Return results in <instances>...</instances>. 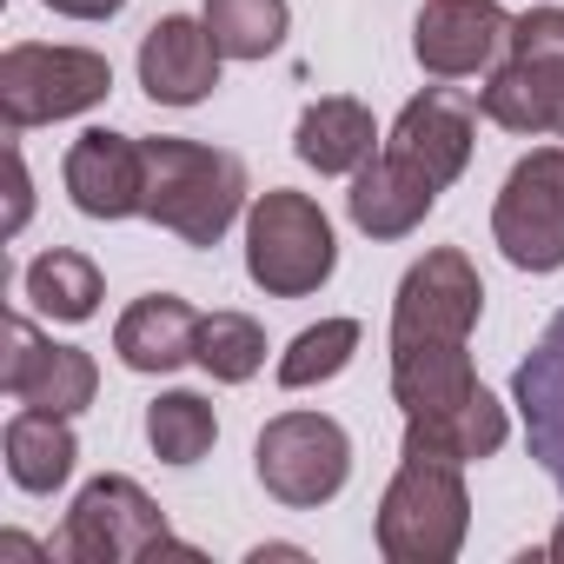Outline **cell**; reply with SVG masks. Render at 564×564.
I'll use <instances>...</instances> for the list:
<instances>
[{
    "label": "cell",
    "mask_w": 564,
    "mask_h": 564,
    "mask_svg": "<svg viewBox=\"0 0 564 564\" xmlns=\"http://www.w3.org/2000/svg\"><path fill=\"white\" fill-rule=\"evenodd\" d=\"M147 147V219L166 226L186 246H219L226 226L246 206V166L226 147H199V140H140Z\"/></svg>",
    "instance_id": "cell-1"
},
{
    "label": "cell",
    "mask_w": 564,
    "mask_h": 564,
    "mask_svg": "<svg viewBox=\"0 0 564 564\" xmlns=\"http://www.w3.org/2000/svg\"><path fill=\"white\" fill-rule=\"evenodd\" d=\"M471 531L465 465L405 452L386 498H379V551L392 564H452Z\"/></svg>",
    "instance_id": "cell-2"
},
{
    "label": "cell",
    "mask_w": 564,
    "mask_h": 564,
    "mask_svg": "<svg viewBox=\"0 0 564 564\" xmlns=\"http://www.w3.org/2000/svg\"><path fill=\"white\" fill-rule=\"evenodd\" d=\"M339 265V239L333 219L319 213V199L293 193V186H272L252 199L246 213V279L265 300H306L319 293Z\"/></svg>",
    "instance_id": "cell-3"
},
{
    "label": "cell",
    "mask_w": 564,
    "mask_h": 564,
    "mask_svg": "<svg viewBox=\"0 0 564 564\" xmlns=\"http://www.w3.org/2000/svg\"><path fill=\"white\" fill-rule=\"evenodd\" d=\"M478 113L505 133L564 140V8H531L511 21V47L478 87Z\"/></svg>",
    "instance_id": "cell-4"
},
{
    "label": "cell",
    "mask_w": 564,
    "mask_h": 564,
    "mask_svg": "<svg viewBox=\"0 0 564 564\" xmlns=\"http://www.w3.org/2000/svg\"><path fill=\"white\" fill-rule=\"evenodd\" d=\"M107 94H113V67L94 47H41V41H21V47L0 54V120H8V133L94 113Z\"/></svg>",
    "instance_id": "cell-5"
},
{
    "label": "cell",
    "mask_w": 564,
    "mask_h": 564,
    "mask_svg": "<svg viewBox=\"0 0 564 564\" xmlns=\"http://www.w3.org/2000/svg\"><path fill=\"white\" fill-rule=\"evenodd\" d=\"M252 471L265 498H279L286 511H319L352 478V438L326 412H279L252 445Z\"/></svg>",
    "instance_id": "cell-6"
},
{
    "label": "cell",
    "mask_w": 564,
    "mask_h": 564,
    "mask_svg": "<svg viewBox=\"0 0 564 564\" xmlns=\"http://www.w3.org/2000/svg\"><path fill=\"white\" fill-rule=\"evenodd\" d=\"M160 551L193 557L186 544H173L166 511L120 471L94 478L74 498V511H67V524L54 538V557H67V564H140V557H160Z\"/></svg>",
    "instance_id": "cell-7"
},
{
    "label": "cell",
    "mask_w": 564,
    "mask_h": 564,
    "mask_svg": "<svg viewBox=\"0 0 564 564\" xmlns=\"http://www.w3.org/2000/svg\"><path fill=\"white\" fill-rule=\"evenodd\" d=\"M491 239L518 272L564 265V147H538L505 173L491 206Z\"/></svg>",
    "instance_id": "cell-8"
},
{
    "label": "cell",
    "mask_w": 564,
    "mask_h": 564,
    "mask_svg": "<svg viewBox=\"0 0 564 564\" xmlns=\"http://www.w3.org/2000/svg\"><path fill=\"white\" fill-rule=\"evenodd\" d=\"M485 313V279L458 246H432L412 259L392 300V346H465Z\"/></svg>",
    "instance_id": "cell-9"
},
{
    "label": "cell",
    "mask_w": 564,
    "mask_h": 564,
    "mask_svg": "<svg viewBox=\"0 0 564 564\" xmlns=\"http://www.w3.org/2000/svg\"><path fill=\"white\" fill-rule=\"evenodd\" d=\"M471 147H478V100L458 94V87L412 94L392 120V140H386V153L399 166H412L419 180H432L438 193L471 166Z\"/></svg>",
    "instance_id": "cell-10"
},
{
    "label": "cell",
    "mask_w": 564,
    "mask_h": 564,
    "mask_svg": "<svg viewBox=\"0 0 564 564\" xmlns=\"http://www.w3.org/2000/svg\"><path fill=\"white\" fill-rule=\"evenodd\" d=\"M511 47V14L498 0H425L412 21V54L438 80L491 74Z\"/></svg>",
    "instance_id": "cell-11"
},
{
    "label": "cell",
    "mask_w": 564,
    "mask_h": 564,
    "mask_svg": "<svg viewBox=\"0 0 564 564\" xmlns=\"http://www.w3.org/2000/svg\"><path fill=\"white\" fill-rule=\"evenodd\" d=\"M0 392L14 405H41V412H87L100 392V366L80 346H54L41 339L34 319L8 326V359H0Z\"/></svg>",
    "instance_id": "cell-12"
},
{
    "label": "cell",
    "mask_w": 564,
    "mask_h": 564,
    "mask_svg": "<svg viewBox=\"0 0 564 564\" xmlns=\"http://www.w3.org/2000/svg\"><path fill=\"white\" fill-rule=\"evenodd\" d=\"M61 180H67V199L87 219H133V213H147V147L133 133L87 127L67 147Z\"/></svg>",
    "instance_id": "cell-13"
},
{
    "label": "cell",
    "mask_w": 564,
    "mask_h": 564,
    "mask_svg": "<svg viewBox=\"0 0 564 564\" xmlns=\"http://www.w3.org/2000/svg\"><path fill=\"white\" fill-rule=\"evenodd\" d=\"M219 41L193 14H160L140 41V87L160 107H199L219 87Z\"/></svg>",
    "instance_id": "cell-14"
},
{
    "label": "cell",
    "mask_w": 564,
    "mask_h": 564,
    "mask_svg": "<svg viewBox=\"0 0 564 564\" xmlns=\"http://www.w3.org/2000/svg\"><path fill=\"white\" fill-rule=\"evenodd\" d=\"M511 405L524 412L531 458H538L544 478L564 491V313H551V326H544L538 346L524 352V366H518V379H511Z\"/></svg>",
    "instance_id": "cell-15"
},
{
    "label": "cell",
    "mask_w": 564,
    "mask_h": 564,
    "mask_svg": "<svg viewBox=\"0 0 564 564\" xmlns=\"http://www.w3.org/2000/svg\"><path fill=\"white\" fill-rule=\"evenodd\" d=\"M432 206H438V186L419 180L412 166H399L386 147L352 173V193H346V213L366 239H405L412 226H425Z\"/></svg>",
    "instance_id": "cell-16"
},
{
    "label": "cell",
    "mask_w": 564,
    "mask_h": 564,
    "mask_svg": "<svg viewBox=\"0 0 564 564\" xmlns=\"http://www.w3.org/2000/svg\"><path fill=\"white\" fill-rule=\"evenodd\" d=\"M193 346H199V313L180 293H147L113 326V352L127 372H180Z\"/></svg>",
    "instance_id": "cell-17"
},
{
    "label": "cell",
    "mask_w": 564,
    "mask_h": 564,
    "mask_svg": "<svg viewBox=\"0 0 564 564\" xmlns=\"http://www.w3.org/2000/svg\"><path fill=\"white\" fill-rule=\"evenodd\" d=\"M293 153L313 166V173H359L372 153H379V127H372V107L352 100V94H326L300 113L293 127Z\"/></svg>",
    "instance_id": "cell-18"
},
{
    "label": "cell",
    "mask_w": 564,
    "mask_h": 564,
    "mask_svg": "<svg viewBox=\"0 0 564 564\" xmlns=\"http://www.w3.org/2000/svg\"><path fill=\"white\" fill-rule=\"evenodd\" d=\"M511 419L505 405L478 386L471 399L458 405H438V412H412L405 419V452H425V458H452V465H471V458H491L505 445Z\"/></svg>",
    "instance_id": "cell-19"
},
{
    "label": "cell",
    "mask_w": 564,
    "mask_h": 564,
    "mask_svg": "<svg viewBox=\"0 0 564 564\" xmlns=\"http://www.w3.org/2000/svg\"><path fill=\"white\" fill-rule=\"evenodd\" d=\"M0 452H8V478H14L21 491H34V498L61 491V485L74 478V458H80L67 412H41V405H21V412L8 419Z\"/></svg>",
    "instance_id": "cell-20"
},
{
    "label": "cell",
    "mask_w": 564,
    "mask_h": 564,
    "mask_svg": "<svg viewBox=\"0 0 564 564\" xmlns=\"http://www.w3.org/2000/svg\"><path fill=\"white\" fill-rule=\"evenodd\" d=\"M471 392H478V372H471L465 346H392V399L405 419L458 405Z\"/></svg>",
    "instance_id": "cell-21"
},
{
    "label": "cell",
    "mask_w": 564,
    "mask_h": 564,
    "mask_svg": "<svg viewBox=\"0 0 564 564\" xmlns=\"http://www.w3.org/2000/svg\"><path fill=\"white\" fill-rule=\"evenodd\" d=\"M21 293H28V306L41 313V319H61V326H80V319H94L100 313V265L87 259V252H67V246H54V252H41L28 272H21Z\"/></svg>",
    "instance_id": "cell-22"
},
{
    "label": "cell",
    "mask_w": 564,
    "mask_h": 564,
    "mask_svg": "<svg viewBox=\"0 0 564 564\" xmlns=\"http://www.w3.org/2000/svg\"><path fill=\"white\" fill-rule=\"evenodd\" d=\"M219 438V412L199 392H160L147 405V445L160 465H199Z\"/></svg>",
    "instance_id": "cell-23"
},
{
    "label": "cell",
    "mask_w": 564,
    "mask_h": 564,
    "mask_svg": "<svg viewBox=\"0 0 564 564\" xmlns=\"http://www.w3.org/2000/svg\"><path fill=\"white\" fill-rule=\"evenodd\" d=\"M219 41L226 61H265L279 41H286V0H206V14H199Z\"/></svg>",
    "instance_id": "cell-24"
},
{
    "label": "cell",
    "mask_w": 564,
    "mask_h": 564,
    "mask_svg": "<svg viewBox=\"0 0 564 564\" xmlns=\"http://www.w3.org/2000/svg\"><path fill=\"white\" fill-rule=\"evenodd\" d=\"M352 352H359V319H319V326H306L286 352H279V386L286 392L326 386V379H339L352 366Z\"/></svg>",
    "instance_id": "cell-25"
},
{
    "label": "cell",
    "mask_w": 564,
    "mask_h": 564,
    "mask_svg": "<svg viewBox=\"0 0 564 564\" xmlns=\"http://www.w3.org/2000/svg\"><path fill=\"white\" fill-rule=\"evenodd\" d=\"M193 366H206L219 386H246V379L265 366V333H259V319H246V313H206V319H199Z\"/></svg>",
    "instance_id": "cell-26"
},
{
    "label": "cell",
    "mask_w": 564,
    "mask_h": 564,
    "mask_svg": "<svg viewBox=\"0 0 564 564\" xmlns=\"http://www.w3.org/2000/svg\"><path fill=\"white\" fill-rule=\"evenodd\" d=\"M41 8H54V14H67V21H113L127 0H41Z\"/></svg>",
    "instance_id": "cell-27"
},
{
    "label": "cell",
    "mask_w": 564,
    "mask_h": 564,
    "mask_svg": "<svg viewBox=\"0 0 564 564\" xmlns=\"http://www.w3.org/2000/svg\"><path fill=\"white\" fill-rule=\"evenodd\" d=\"M21 219H28V166L14 153V219H8V232H21Z\"/></svg>",
    "instance_id": "cell-28"
},
{
    "label": "cell",
    "mask_w": 564,
    "mask_h": 564,
    "mask_svg": "<svg viewBox=\"0 0 564 564\" xmlns=\"http://www.w3.org/2000/svg\"><path fill=\"white\" fill-rule=\"evenodd\" d=\"M544 551H551V557H557V564H564V524H557V531H551V544H544Z\"/></svg>",
    "instance_id": "cell-29"
}]
</instances>
